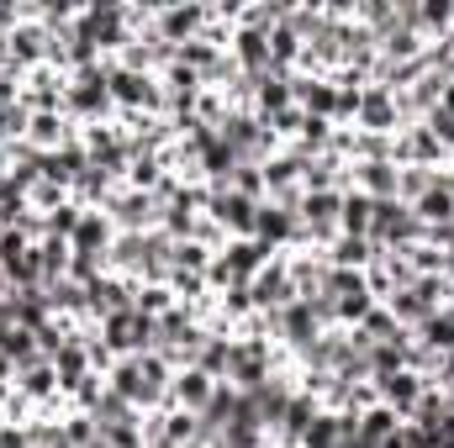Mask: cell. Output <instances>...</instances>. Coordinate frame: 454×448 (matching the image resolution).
<instances>
[{"label":"cell","mask_w":454,"mask_h":448,"mask_svg":"<svg viewBox=\"0 0 454 448\" xmlns=\"http://www.w3.org/2000/svg\"><path fill=\"white\" fill-rule=\"evenodd\" d=\"M169 380H175V369H169L159 353L116 359L112 375H106V385H112L121 401H132L137 412H159V406H169Z\"/></svg>","instance_id":"1"},{"label":"cell","mask_w":454,"mask_h":448,"mask_svg":"<svg viewBox=\"0 0 454 448\" xmlns=\"http://www.w3.org/2000/svg\"><path fill=\"white\" fill-rule=\"evenodd\" d=\"M74 32L101 53V58H116L127 42H132V21H127V5H80V16H74Z\"/></svg>","instance_id":"2"},{"label":"cell","mask_w":454,"mask_h":448,"mask_svg":"<svg viewBox=\"0 0 454 448\" xmlns=\"http://www.w3.org/2000/svg\"><path fill=\"white\" fill-rule=\"evenodd\" d=\"M106 217H112L116 232H159L164 222V201L153 196V190H116L112 201H106Z\"/></svg>","instance_id":"3"},{"label":"cell","mask_w":454,"mask_h":448,"mask_svg":"<svg viewBox=\"0 0 454 448\" xmlns=\"http://www.w3.org/2000/svg\"><path fill=\"white\" fill-rule=\"evenodd\" d=\"M370 243H375V248H412V243H423V222H418L412 206H402V201H375Z\"/></svg>","instance_id":"4"},{"label":"cell","mask_w":454,"mask_h":448,"mask_svg":"<svg viewBox=\"0 0 454 448\" xmlns=\"http://www.w3.org/2000/svg\"><path fill=\"white\" fill-rule=\"evenodd\" d=\"M248 290H254V312H264V317H275L280 306H291V301H296V280H291V269H286V253H275V259L248 280Z\"/></svg>","instance_id":"5"},{"label":"cell","mask_w":454,"mask_h":448,"mask_svg":"<svg viewBox=\"0 0 454 448\" xmlns=\"http://www.w3.org/2000/svg\"><path fill=\"white\" fill-rule=\"evenodd\" d=\"M207 21H212V5H159V11H153V32H159L169 48L196 42V37L207 32Z\"/></svg>","instance_id":"6"},{"label":"cell","mask_w":454,"mask_h":448,"mask_svg":"<svg viewBox=\"0 0 454 448\" xmlns=\"http://www.w3.org/2000/svg\"><path fill=\"white\" fill-rule=\"evenodd\" d=\"M207 217L223 227L227 237H254V217H259V201H248L243 190H212L207 196Z\"/></svg>","instance_id":"7"},{"label":"cell","mask_w":454,"mask_h":448,"mask_svg":"<svg viewBox=\"0 0 454 448\" xmlns=\"http://www.w3.org/2000/svg\"><path fill=\"white\" fill-rule=\"evenodd\" d=\"M254 237H259L264 248H275V253H291V248H301V222H296L291 206H280V201H259Z\"/></svg>","instance_id":"8"},{"label":"cell","mask_w":454,"mask_h":448,"mask_svg":"<svg viewBox=\"0 0 454 448\" xmlns=\"http://www.w3.org/2000/svg\"><path fill=\"white\" fill-rule=\"evenodd\" d=\"M354 132H375V137H396V132H402L396 96H391L386 85H364V96H359V116H354Z\"/></svg>","instance_id":"9"},{"label":"cell","mask_w":454,"mask_h":448,"mask_svg":"<svg viewBox=\"0 0 454 448\" xmlns=\"http://www.w3.org/2000/svg\"><path fill=\"white\" fill-rule=\"evenodd\" d=\"M423 390H428V380H423V375H412V369H396V375H380V380H375V396H380V406H391L402 422L418 412Z\"/></svg>","instance_id":"10"},{"label":"cell","mask_w":454,"mask_h":448,"mask_svg":"<svg viewBox=\"0 0 454 448\" xmlns=\"http://www.w3.org/2000/svg\"><path fill=\"white\" fill-rule=\"evenodd\" d=\"M212 396H217V380H212L207 369H196V364L169 380V406H180V412H191V417H201V412L212 406Z\"/></svg>","instance_id":"11"},{"label":"cell","mask_w":454,"mask_h":448,"mask_svg":"<svg viewBox=\"0 0 454 448\" xmlns=\"http://www.w3.org/2000/svg\"><path fill=\"white\" fill-rule=\"evenodd\" d=\"M90 169V153H85V143H80V132L64 143V148H53V153H43V180L48 185H64V190H74V180Z\"/></svg>","instance_id":"12"},{"label":"cell","mask_w":454,"mask_h":448,"mask_svg":"<svg viewBox=\"0 0 454 448\" xmlns=\"http://www.w3.org/2000/svg\"><path fill=\"white\" fill-rule=\"evenodd\" d=\"M112 243H116V227H112L106 212H85L80 227H74V237H69V248H74V253H90V259H106Z\"/></svg>","instance_id":"13"},{"label":"cell","mask_w":454,"mask_h":448,"mask_svg":"<svg viewBox=\"0 0 454 448\" xmlns=\"http://www.w3.org/2000/svg\"><path fill=\"white\" fill-rule=\"evenodd\" d=\"M16 390H21L32 406H48V401H59V396H64V385H59V369H53V359H37V364H27V369L16 375Z\"/></svg>","instance_id":"14"},{"label":"cell","mask_w":454,"mask_h":448,"mask_svg":"<svg viewBox=\"0 0 454 448\" xmlns=\"http://www.w3.org/2000/svg\"><path fill=\"white\" fill-rule=\"evenodd\" d=\"M254 85V116L259 121H270V116H280L286 106H296V96H291V74H264V80H248Z\"/></svg>","instance_id":"15"},{"label":"cell","mask_w":454,"mask_h":448,"mask_svg":"<svg viewBox=\"0 0 454 448\" xmlns=\"http://www.w3.org/2000/svg\"><path fill=\"white\" fill-rule=\"evenodd\" d=\"M74 132H80V127H74L64 112H37L32 116V127H27V143H32L37 153H53V148H64Z\"/></svg>","instance_id":"16"},{"label":"cell","mask_w":454,"mask_h":448,"mask_svg":"<svg viewBox=\"0 0 454 448\" xmlns=\"http://www.w3.org/2000/svg\"><path fill=\"white\" fill-rule=\"evenodd\" d=\"M32 253H37V285H43V290L69 274V243H64V237H37Z\"/></svg>","instance_id":"17"},{"label":"cell","mask_w":454,"mask_h":448,"mask_svg":"<svg viewBox=\"0 0 454 448\" xmlns=\"http://www.w3.org/2000/svg\"><path fill=\"white\" fill-rule=\"evenodd\" d=\"M359 428V417H343V412H317L312 417V428L301 433V448H339L343 433H354Z\"/></svg>","instance_id":"18"},{"label":"cell","mask_w":454,"mask_h":448,"mask_svg":"<svg viewBox=\"0 0 454 448\" xmlns=\"http://www.w3.org/2000/svg\"><path fill=\"white\" fill-rule=\"evenodd\" d=\"M370 217H375V201L364 190H343V206H339L343 237H370Z\"/></svg>","instance_id":"19"},{"label":"cell","mask_w":454,"mask_h":448,"mask_svg":"<svg viewBox=\"0 0 454 448\" xmlns=\"http://www.w3.org/2000/svg\"><path fill=\"white\" fill-rule=\"evenodd\" d=\"M370 259H375V243L370 237H333V248H328V264L333 269H370Z\"/></svg>","instance_id":"20"},{"label":"cell","mask_w":454,"mask_h":448,"mask_svg":"<svg viewBox=\"0 0 454 448\" xmlns=\"http://www.w3.org/2000/svg\"><path fill=\"white\" fill-rule=\"evenodd\" d=\"M407 353H412V337H402V343H370V380H380V375H396V369H407Z\"/></svg>","instance_id":"21"},{"label":"cell","mask_w":454,"mask_h":448,"mask_svg":"<svg viewBox=\"0 0 454 448\" xmlns=\"http://www.w3.org/2000/svg\"><path fill=\"white\" fill-rule=\"evenodd\" d=\"M132 306H137L143 317H153V322H159L164 312H175V306H180V296L169 290V280H159V285H137V290H132Z\"/></svg>","instance_id":"22"},{"label":"cell","mask_w":454,"mask_h":448,"mask_svg":"<svg viewBox=\"0 0 454 448\" xmlns=\"http://www.w3.org/2000/svg\"><path fill=\"white\" fill-rule=\"evenodd\" d=\"M396 428H402V417H396L391 406H380V401H375L370 412H359V438H364V444L380 448L386 438H391V433H396Z\"/></svg>","instance_id":"23"},{"label":"cell","mask_w":454,"mask_h":448,"mask_svg":"<svg viewBox=\"0 0 454 448\" xmlns=\"http://www.w3.org/2000/svg\"><path fill=\"white\" fill-rule=\"evenodd\" d=\"M412 217L423 227H439V222H454V196L444 190V180L423 196V201H412Z\"/></svg>","instance_id":"24"},{"label":"cell","mask_w":454,"mask_h":448,"mask_svg":"<svg viewBox=\"0 0 454 448\" xmlns=\"http://www.w3.org/2000/svg\"><path fill=\"white\" fill-rule=\"evenodd\" d=\"M0 353L16 364V375H21L27 364H37V359H43V353H37V337L27 333V328H5V333H0Z\"/></svg>","instance_id":"25"},{"label":"cell","mask_w":454,"mask_h":448,"mask_svg":"<svg viewBox=\"0 0 454 448\" xmlns=\"http://www.w3.org/2000/svg\"><path fill=\"white\" fill-rule=\"evenodd\" d=\"M132 417H137V406H132V401H121L112 385H106V390H101V401L90 406V422H96V428H116V422H132Z\"/></svg>","instance_id":"26"},{"label":"cell","mask_w":454,"mask_h":448,"mask_svg":"<svg viewBox=\"0 0 454 448\" xmlns=\"http://www.w3.org/2000/svg\"><path fill=\"white\" fill-rule=\"evenodd\" d=\"M227 364H232V337L212 333L207 337V348H201V359H196V369H207L212 380H227Z\"/></svg>","instance_id":"27"},{"label":"cell","mask_w":454,"mask_h":448,"mask_svg":"<svg viewBox=\"0 0 454 448\" xmlns=\"http://www.w3.org/2000/svg\"><path fill=\"white\" fill-rule=\"evenodd\" d=\"M96 438H101V428H96L85 412H69V417H64V444L69 448H90Z\"/></svg>","instance_id":"28"},{"label":"cell","mask_w":454,"mask_h":448,"mask_svg":"<svg viewBox=\"0 0 454 448\" xmlns=\"http://www.w3.org/2000/svg\"><path fill=\"white\" fill-rule=\"evenodd\" d=\"M232 190H243L248 201H264V174H259V164H238V169H232Z\"/></svg>","instance_id":"29"},{"label":"cell","mask_w":454,"mask_h":448,"mask_svg":"<svg viewBox=\"0 0 454 448\" xmlns=\"http://www.w3.org/2000/svg\"><path fill=\"white\" fill-rule=\"evenodd\" d=\"M439 112L454 116V80H444V90H439Z\"/></svg>","instance_id":"30"},{"label":"cell","mask_w":454,"mask_h":448,"mask_svg":"<svg viewBox=\"0 0 454 448\" xmlns=\"http://www.w3.org/2000/svg\"><path fill=\"white\" fill-rule=\"evenodd\" d=\"M0 385H16V364H11L5 353H0Z\"/></svg>","instance_id":"31"},{"label":"cell","mask_w":454,"mask_h":448,"mask_svg":"<svg viewBox=\"0 0 454 448\" xmlns=\"http://www.w3.org/2000/svg\"><path fill=\"white\" fill-rule=\"evenodd\" d=\"M450 37H454V0H450Z\"/></svg>","instance_id":"32"},{"label":"cell","mask_w":454,"mask_h":448,"mask_svg":"<svg viewBox=\"0 0 454 448\" xmlns=\"http://www.w3.org/2000/svg\"><path fill=\"white\" fill-rule=\"evenodd\" d=\"M191 448H201V444H191Z\"/></svg>","instance_id":"33"}]
</instances>
